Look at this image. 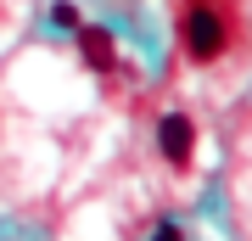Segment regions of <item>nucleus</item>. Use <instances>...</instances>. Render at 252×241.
I'll return each mask as SVG.
<instances>
[{"instance_id": "1", "label": "nucleus", "mask_w": 252, "mask_h": 241, "mask_svg": "<svg viewBox=\"0 0 252 241\" xmlns=\"http://www.w3.org/2000/svg\"><path fill=\"white\" fill-rule=\"evenodd\" d=\"M185 51L196 56V62H213L219 51H224V17H219V11H190L185 17Z\"/></svg>"}, {"instance_id": "2", "label": "nucleus", "mask_w": 252, "mask_h": 241, "mask_svg": "<svg viewBox=\"0 0 252 241\" xmlns=\"http://www.w3.org/2000/svg\"><path fill=\"white\" fill-rule=\"evenodd\" d=\"M157 146H162V157H168V163H190V146H196L190 118H185V112H162V124H157Z\"/></svg>"}, {"instance_id": "3", "label": "nucleus", "mask_w": 252, "mask_h": 241, "mask_svg": "<svg viewBox=\"0 0 252 241\" xmlns=\"http://www.w3.org/2000/svg\"><path fill=\"white\" fill-rule=\"evenodd\" d=\"M73 34H79V51L90 56V68H95V73H112L118 51H112V34H107V28H95V23H79Z\"/></svg>"}, {"instance_id": "4", "label": "nucleus", "mask_w": 252, "mask_h": 241, "mask_svg": "<svg viewBox=\"0 0 252 241\" xmlns=\"http://www.w3.org/2000/svg\"><path fill=\"white\" fill-rule=\"evenodd\" d=\"M51 23L56 28H79V11H73L67 0H56V6H51Z\"/></svg>"}, {"instance_id": "5", "label": "nucleus", "mask_w": 252, "mask_h": 241, "mask_svg": "<svg viewBox=\"0 0 252 241\" xmlns=\"http://www.w3.org/2000/svg\"><path fill=\"white\" fill-rule=\"evenodd\" d=\"M157 241H185V236L174 230V224H162V230H157Z\"/></svg>"}]
</instances>
